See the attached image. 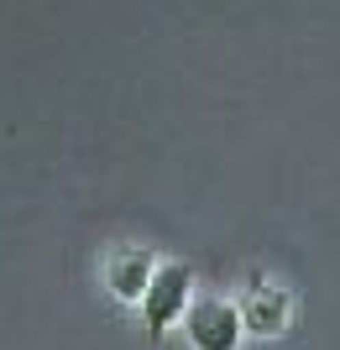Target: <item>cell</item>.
<instances>
[{
    "mask_svg": "<svg viewBox=\"0 0 340 350\" xmlns=\"http://www.w3.org/2000/svg\"><path fill=\"white\" fill-rule=\"evenodd\" d=\"M194 298V267L189 262H157L152 267L147 288H142V319H147V335L163 340L178 319H183V308Z\"/></svg>",
    "mask_w": 340,
    "mask_h": 350,
    "instance_id": "cell-1",
    "label": "cell"
},
{
    "mask_svg": "<svg viewBox=\"0 0 340 350\" xmlns=\"http://www.w3.org/2000/svg\"><path fill=\"white\" fill-rule=\"evenodd\" d=\"M183 335L194 350H241L246 340V324H241V308L231 298H189L183 308Z\"/></svg>",
    "mask_w": 340,
    "mask_h": 350,
    "instance_id": "cell-2",
    "label": "cell"
},
{
    "mask_svg": "<svg viewBox=\"0 0 340 350\" xmlns=\"http://www.w3.org/2000/svg\"><path fill=\"white\" fill-rule=\"evenodd\" d=\"M236 308H241L246 335H257V340H278L283 329L293 324V293L283 288V282H272V278H252Z\"/></svg>",
    "mask_w": 340,
    "mask_h": 350,
    "instance_id": "cell-3",
    "label": "cell"
},
{
    "mask_svg": "<svg viewBox=\"0 0 340 350\" xmlns=\"http://www.w3.org/2000/svg\"><path fill=\"white\" fill-rule=\"evenodd\" d=\"M152 267H157V256L147 246H116V256L105 262V288L116 293L120 304H136L152 278Z\"/></svg>",
    "mask_w": 340,
    "mask_h": 350,
    "instance_id": "cell-4",
    "label": "cell"
}]
</instances>
